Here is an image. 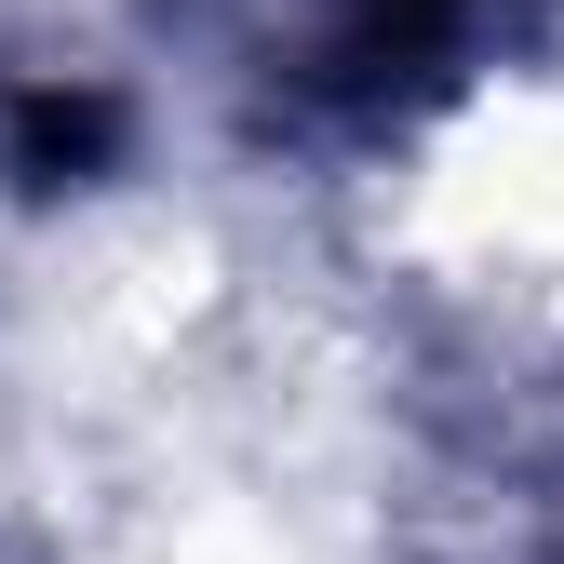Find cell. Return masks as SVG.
I'll use <instances>...</instances> for the list:
<instances>
[{
  "label": "cell",
  "instance_id": "cell-1",
  "mask_svg": "<svg viewBox=\"0 0 564 564\" xmlns=\"http://www.w3.org/2000/svg\"><path fill=\"white\" fill-rule=\"evenodd\" d=\"M108 134H121L108 95H14V175H41V188L54 175H95Z\"/></svg>",
  "mask_w": 564,
  "mask_h": 564
}]
</instances>
